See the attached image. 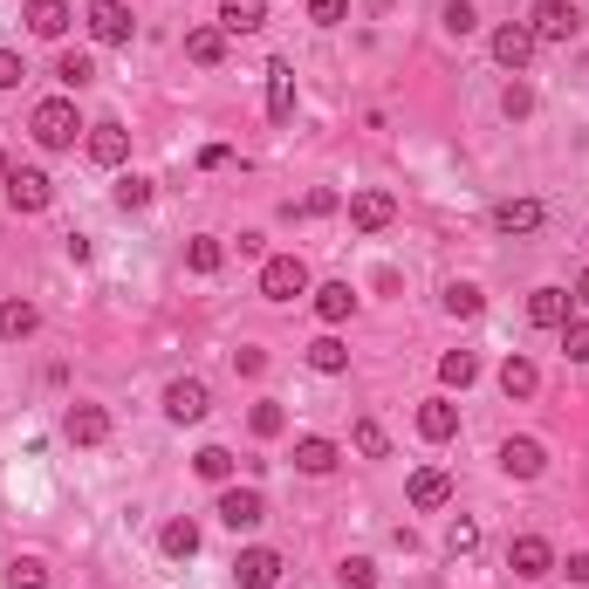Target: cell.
Here are the masks:
<instances>
[{
  "label": "cell",
  "mask_w": 589,
  "mask_h": 589,
  "mask_svg": "<svg viewBox=\"0 0 589 589\" xmlns=\"http://www.w3.org/2000/svg\"><path fill=\"white\" fill-rule=\"evenodd\" d=\"M233 582H241V589H274V582H282V548H241Z\"/></svg>",
  "instance_id": "cell-11"
},
{
  "label": "cell",
  "mask_w": 589,
  "mask_h": 589,
  "mask_svg": "<svg viewBox=\"0 0 589 589\" xmlns=\"http://www.w3.org/2000/svg\"><path fill=\"white\" fill-rule=\"evenodd\" d=\"M562 357H569V364H589V323H582V316L562 323Z\"/></svg>",
  "instance_id": "cell-40"
},
{
  "label": "cell",
  "mask_w": 589,
  "mask_h": 589,
  "mask_svg": "<svg viewBox=\"0 0 589 589\" xmlns=\"http://www.w3.org/2000/svg\"><path fill=\"white\" fill-rule=\"evenodd\" d=\"M500 390H507V398H535V390H541V370H535L528 357H507V364H500Z\"/></svg>",
  "instance_id": "cell-28"
},
{
  "label": "cell",
  "mask_w": 589,
  "mask_h": 589,
  "mask_svg": "<svg viewBox=\"0 0 589 589\" xmlns=\"http://www.w3.org/2000/svg\"><path fill=\"white\" fill-rule=\"evenodd\" d=\"M247 425H254V439H282V431H288V412H282V398H261V405L247 412Z\"/></svg>",
  "instance_id": "cell-32"
},
{
  "label": "cell",
  "mask_w": 589,
  "mask_h": 589,
  "mask_svg": "<svg viewBox=\"0 0 589 589\" xmlns=\"http://www.w3.org/2000/svg\"><path fill=\"white\" fill-rule=\"evenodd\" d=\"M28 28L42 34V42H62L69 34V0H28Z\"/></svg>",
  "instance_id": "cell-22"
},
{
  "label": "cell",
  "mask_w": 589,
  "mask_h": 589,
  "mask_svg": "<svg viewBox=\"0 0 589 589\" xmlns=\"http://www.w3.org/2000/svg\"><path fill=\"white\" fill-rule=\"evenodd\" d=\"M336 439H323V431H308V439H295V474H336Z\"/></svg>",
  "instance_id": "cell-20"
},
{
  "label": "cell",
  "mask_w": 589,
  "mask_h": 589,
  "mask_svg": "<svg viewBox=\"0 0 589 589\" xmlns=\"http://www.w3.org/2000/svg\"><path fill=\"white\" fill-rule=\"evenodd\" d=\"M185 267L192 274H220L226 267V247L213 241V233H192V241H185Z\"/></svg>",
  "instance_id": "cell-29"
},
{
  "label": "cell",
  "mask_w": 589,
  "mask_h": 589,
  "mask_svg": "<svg viewBox=\"0 0 589 589\" xmlns=\"http://www.w3.org/2000/svg\"><path fill=\"white\" fill-rule=\"evenodd\" d=\"M213 515H220L233 535H247V528H261V521H267V500H261V487H233V480H226Z\"/></svg>",
  "instance_id": "cell-5"
},
{
  "label": "cell",
  "mask_w": 589,
  "mask_h": 589,
  "mask_svg": "<svg viewBox=\"0 0 589 589\" xmlns=\"http://www.w3.org/2000/svg\"><path fill=\"white\" fill-rule=\"evenodd\" d=\"M90 75H97V62H90L83 49H62V55H55V83H62V90H83Z\"/></svg>",
  "instance_id": "cell-31"
},
{
  "label": "cell",
  "mask_w": 589,
  "mask_h": 589,
  "mask_svg": "<svg viewBox=\"0 0 589 589\" xmlns=\"http://www.w3.org/2000/svg\"><path fill=\"white\" fill-rule=\"evenodd\" d=\"M500 116H507V124H521V116H535V90L521 83V75H515V83L500 90Z\"/></svg>",
  "instance_id": "cell-37"
},
{
  "label": "cell",
  "mask_w": 589,
  "mask_h": 589,
  "mask_svg": "<svg viewBox=\"0 0 589 589\" xmlns=\"http://www.w3.org/2000/svg\"><path fill=\"white\" fill-rule=\"evenodd\" d=\"M0 185H8V206H14V213H49V200H55V179H49V172H34V165L8 172Z\"/></svg>",
  "instance_id": "cell-8"
},
{
  "label": "cell",
  "mask_w": 589,
  "mask_h": 589,
  "mask_svg": "<svg viewBox=\"0 0 589 589\" xmlns=\"http://www.w3.org/2000/svg\"><path fill=\"white\" fill-rule=\"evenodd\" d=\"M233 370H241V377H261L267 357H261V349H233Z\"/></svg>",
  "instance_id": "cell-46"
},
{
  "label": "cell",
  "mask_w": 589,
  "mask_h": 589,
  "mask_svg": "<svg viewBox=\"0 0 589 589\" xmlns=\"http://www.w3.org/2000/svg\"><path fill=\"white\" fill-rule=\"evenodd\" d=\"M151 192H159V185H151V179H138V172H124V179H116V192H110V200H116V206H124V213H144V206H151Z\"/></svg>",
  "instance_id": "cell-34"
},
{
  "label": "cell",
  "mask_w": 589,
  "mask_h": 589,
  "mask_svg": "<svg viewBox=\"0 0 589 589\" xmlns=\"http://www.w3.org/2000/svg\"><path fill=\"white\" fill-rule=\"evenodd\" d=\"M159 548H165V556H172V562H192V556H200V521H192V515H179V521H165V535H159Z\"/></svg>",
  "instance_id": "cell-25"
},
{
  "label": "cell",
  "mask_w": 589,
  "mask_h": 589,
  "mask_svg": "<svg viewBox=\"0 0 589 589\" xmlns=\"http://www.w3.org/2000/svg\"><path fill=\"white\" fill-rule=\"evenodd\" d=\"M261 295H267V302H302V295H308V267H302V254H274V261H261Z\"/></svg>",
  "instance_id": "cell-3"
},
{
  "label": "cell",
  "mask_w": 589,
  "mask_h": 589,
  "mask_svg": "<svg viewBox=\"0 0 589 589\" xmlns=\"http://www.w3.org/2000/svg\"><path fill=\"white\" fill-rule=\"evenodd\" d=\"M439 21H446V34H474V28H480L474 0H446V8H439Z\"/></svg>",
  "instance_id": "cell-41"
},
{
  "label": "cell",
  "mask_w": 589,
  "mask_h": 589,
  "mask_svg": "<svg viewBox=\"0 0 589 589\" xmlns=\"http://www.w3.org/2000/svg\"><path fill=\"white\" fill-rule=\"evenodd\" d=\"M185 62L220 69V62H226V28H192V34H185Z\"/></svg>",
  "instance_id": "cell-23"
},
{
  "label": "cell",
  "mask_w": 589,
  "mask_h": 589,
  "mask_svg": "<svg viewBox=\"0 0 589 589\" xmlns=\"http://www.w3.org/2000/svg\"><path fill=\"white\" fill-rule=\"evenodd\" d=\"M206 412H213L206 377H172V384H165V418H172V425H200Z\"/></svg>",
  "instance_id": "cell-6"
},
{
  "label": "cell",
  "mask_w": 589,
  "mask_h": 589,
  "mask_svg": "<svg viewBox=\"0 0 589 589\" xmlns=\"http://www.w3.org/2000/svg\"><path fill=\"white\" fill-rule=\"evenodd\" d=\"M562 576H569V582H589V548H576V556L562 562Z\"/></svg>",
  "instance_id": "cell-48"
},
{
  "label": "cell",
  "mask_w": 589,
  "mask_h": 589,
  "mask_svg": "<svg viewBox=\"0 0 589 589\" xmlns=\"http://www.w3.org/2000/svg\"><path fill=\"white\" fill-rule=\"evenodd\" d=\"M28 131H34V144H42V151H69V144L83 138L90 124H83V116H75V103H69V97H49V103H34Z\"/></svg>",
  "instance_id": "cell-1"
},
{
  "label": "cell",
  "mask_w": 589,
  "mask_h": 589,
  "mask_svg": "<svg viewBox=\"0 0 589 589\" xmlns=\"http://www.w3.org/2000/svg\"><path fill=\"white\" fill-rule=\"evenodd\" d=\"M267 21V0H220V28L226 34H254Z\"/></svg>",
  "instance_id": "cell-26"
},
{
  "label": "cell",
  "mask_w": 589,
  "mask_h": 589,
  "mask_svg": "<svg viewBox=\"0 0 589 589\" xmlns=\"http://www.w3.org/2000/svg\"><path fill=\"white\" fill-rule=\"evenodd\" d=\"M541 226V200H500L494 206V233H535Z\"/></svg>",
  "instance_id": "cell-24"
},
{
  "label": "cell",
  "mask_w": 589,
  "mask_h": 589,
  "mask_svg": "<svg viewBox=\"0 0 589 589\" xmlns=\"http://www.w3.org/2000/svg\"><path fill=\"white\" fill-rule=\"evenodd\" d=\"M8 589H49V569L34 562V556H14L8 562Z\"/></svg>",
  "instance_id": "cell-39"
},
{
  "label": "cell",
  "mask_w": 589,
  "mask_h": 589,
  "mask_svg": "<svg viewBox=\"0 0 589 589\" xmlns=\"http://www.w3.org/2000/svg\"><path fill=\"white\" fill-rule=\"evenodd\" d=\"M90 159H97L103 172H116V165L131 159V131L116 124V116H103V124H90Z\"/></svg>",
  "instance_id": "cell-13"
},
{
  "label": "cell",
  "mask_w": 589,
  "mask_h": 589,
  "mask_svg": "<svg viewBox=\"0 0 589 589\" xmlns=\"http://www.w3.org/2000/svg\"><path fill=\"white\" fill-rule=\"evenodd\" d=\"M336 206H343V192H329V185H316V192L302 200V213H308V220H323V213H336Z\"/></svg>",
  "instance_id": "cell-44"
},
{
  "label": "cell",
  "mask_w": 589,
  "mask_h": 589,
  "mask_svg": "<svg viewBox=\"0 0 589 589\" xmlns=\"http://www.w3.org/2000/svg\"><path fill=\"white\" fill-rule=\"evenodd\" d=\"M528 589H535V582H528Z\"/></svg>",
  "instance_id": "cell-51"
},
{
  "label": "cell",
  "mask_w": 589,
  "mask_h": 589,
  "mask_svg": "<svg viewBox=\"0 0 589 589\" xmlns=\"http://www.w3.org/2000/svg\"><path fill=\"white\" fill-rule=\"evenodd\" d=\"M226 165H233L226 144H206V151H200V172H226Z\"/></svg>",
  "instance_id": "cell-47"
},
{
  "label": "cell",
  "mask_w": 589,
  "mask_h": 589,
  "mask_svg": "<svg viewBox=\"0 0 589 589\" xmlns=\"http://www.w3.org/2000/svg\"><path fill=\"white\" fill-rule=\"evenodd\" d=\"M528 28H535V42H576V34H582V8H576V0H535Z\"/></svg>",
  "instance_id": "cell-4"
},
{
  "label": "cell",
  "mask_w": 589,
  "mask_h": 589,
  "mask_svg": "<svg viewBox=\"0 0 589 589\" xmlns=\"http://www.w3.org/2000/svg\"><path fill=\"white\" fill-rule=\"evenodd\" d=\"M541 466H548V446L541 439H507L500 446V474L507 480H541Z\"/></svg>",
  "instance_id": "cell-15"
},
{
  "label": "cell",
  "mask_w": 589,
  "mask_h": 589,
  "mask_svg": "<svg viewBox=\"0 0 589 589\" xmlns=\"http://www.w3.org/2000/svg\"><path fill=\"white\" fill-rule=\"evenodd\" d=\"M336 582H343V589H377V562H370V556H343V562H336Z\"/></svg>",
  "instance_id": "cell-36"
},
{
  "label": "cell",
  "mask_w": 589,
  "mask_h": 589,
  "mask_svg": "<svg viewBox=\"0 0 589 589\" xmlns=\"http://www.w3.org/2000/svg\"><path fill=\"white\" fill-rule=\"evenodd\" d=\"M569 302H576L569 288H535V295H528V323H535V329H562V323H569Z\"/></svg>",
  "instance_id": "cell-18"
},
{
  "label": "cell",
  "mask_w": 589,
  "mask_h": 589,
  "mask_svg": "<svg viewBox=\"0 0 589 589\" xmlns=\"http://www.w3.org/2000/svg\"><path fill=\"white\" fill-rule=\"evenodd\" d=\"M446 500H453V474H446V466H418V474H412V507L431 515V507H446Z\"/></svg>",
  "instance_id": "cell-16"
},
{
  "label": "cell",
  "mask_w": 589,
  "mask_h": 589,
  "mask_svg": "<svg viewBox=\"0 0 589 589\" xmlns=\"http://www.w3.org/2000/svg\"><path fill=\"white\" fill-rule=\"evenodd\" d=\"M83 28H90V42H97V49H124L131 34H138V14L124 8V0H90Z\"/></svg>",
  "instance_id": "cell-2"
},
{
  "label": "cell",
  "mask_w": 589,
  "mask_h": 589,
  "mask_svg": "<svg viewBox=\"0 0 589 589\" xmlns=\"http://www.w3.org/2000/svg\"><path fill=\"white\" fill-rule=\"evenodd\" d=\"M34 329H42V308H34V302H21V295L0 302V343H28Z\"/></svg>",
  "instance_id": "cell-17"
},
{
  "label": "cell",
  "mask_w": 589,
  "mask_h": 589,
  "mask_svg": "<svg viewBox=\"0 0 589 589\" xmlns=\"http://www.w3.org/2000/svg\"><path fill=\"white\" fill-rule=\"evenodd\" d=\"M302 357H308V370H316V377H343V370H349V343H343V336H316Z\"/></svg>",
  "instance_id": "cell-21"
},
{
  "label": "cell",
  "mask_w": 589,
  "mask_h": 589,
  "mask_svg": "<svg viewBox=\"0 0 589 589\" xmlns=\"http://www.w3.org/2000/svg\"><path fill=\"white\" fill-rule=\"evenodd\" d=\"M535 49H541V42H535L528 21H500V28H494V62H500L507 75H521V69L535 62Z\"/></svg>",
  "instance_id": "cell-7"
},
{
  "label": "cell",
  "mask_w": 589,
  "mask_h": 589,
  "mask_svg": "<svg viewBox=\"0 0 589 589\" xmlns=\"http://www.w3.org/2000/svg\"><path fill=\"white\" fill-rule=\"evenodd\" d=\"M418 439H425V446L459 439V405H453V398H425V405H418Z\"/></svg>",
  "instance_id": "cell-14"
},
{
  "label": "cell",
  "mask_w": 589,
  "mask_h": 589,
  "mask_svg": "<svg viewBox=\"0 0 589 589\" xmlns=\"http://www.w3.org/2000/svg\"><path fill=\"white\" fill-rule=\"evenodd\" d=\"M474 548H480V521H466V515H459V521L446 528V556H474Z\"/></svg>",
  "instance_id": "cell-42"
},
{
  "label": "cell",
  "mask_w": 589,
  "mask_h": 589,
  "mask_svg": "<svg viewBox=\"0 0 589 589\" xmlns=\"http://www.w3.org/2000/svg\"><path fill=\"white\" fill-rule=\"evenodd\" d=\"M576 302H582V308H589V267H582V274H576Z\"/></svg>",
  "instance_id": "cell-49"
},
{
  "label": "cell",
  "mask_w": 589,
  "mask_h": 589,
  "mask_svg": "<svg viewBox=\"0 0 589 589\" xmlns=\"http://www.w3.org/2000/svg\"><path fill=\"white\" fill-rule=\"evenodd\" d=\"M439 377H446L453 390H466V384L480 377V357H474V349H446V357H439Z\"/></svg>",
  "instance_id": "cell-33"
},
{
  "label": "cell",
  "mask_w": 589,
  "mask_h": 589,
  "mask_svg": "<svg viewBox=\"0 0 589 589\" xmlns=\"http://www.w3.org/2000/svg\"><path fill=\"white\" fill-rule=\"evenodd\" d=\"M0 179H8V151H0Z\"/></svg>",
  "instance_id": "cell-50"
},
{
  "label": "cell",
  "mask_w": 589,
  "mask_h": 589,
  "mask_svg": "<svg viewBox=\"0 0 589 589\" xmlns=\"http://www.w3.org/2000/svg\"><path fill=\"white\" fill-rule=\"evenodd\" d=\"M480 308H487V295H480L474 282H453V288H446V316H459V323H474Z\"/></svg>",
  "instance_id": "cell-35"
},
{
  "label": "cell",
  "mask_w": 589,
  "mask_h": 589,
  "mask_svg": "<svg viewBox=\"0 0 589 589\" xmlns=\"http://www.w3.org/2000/svg\"><path fill=\"white\" fill-rule=\"evenodd\" d=\"M62 439L69 446H103L110 439V412L103 405H69L62 412Z\"/></svg>",
  "instance_id": "cell-12"
},
{
  "label": "cell",
  "mask_w": 589,
  "mask_h": 589,
  "mask_svg": "<svg viewBox=\"0 0 589 589\" xmlns=\"http://www.w3.org/2000/svg\"><path fill=\"white\" fill-rule=\"evenodd\" d=\"M349 439H357L364 459H390V439H384V425H377V418H357V431H349Z\"/></svg>",
  "instance_id": "cell-38"
},
{
  "label": "cell",
  "mask_w": 589,
  "mask_h": 589,
  "mask_svg": "<svg viewBox=\"0 0 589 589\" xmlns=\"http://www.w3.org/2000/svg\"><path fill=\"white\" fill-rule=\"evenodd\" d=\"M308 21H316V28H343L349 21V0H308Z\"/></svg>",
  "instance_id": "cell-43"
},
{
  "label": "cell",
  "mask_w": 589,
  "mask_h": 589,
  "mask_svg": "<svg viewBox=\"0 0 589 589\" xmlns=\"http://www.w3.org/2000/svg\"><path fill=\"white\" fill-rule=\"evenodd\" d=\"M349 308H357V295H349V282H323L316 288V316L336 329V323H349Z\"/></svg>",
  "instance_id": "cell-27"
},
{
  "label": "cell",
  "mask_w": 589,
  "mask_h": 589,
  "mask_svg": "<svg viewBox=\"0 0 589 589\" xmlns=\"http://www.w3.org/2000/svg\"><path fill=\"white\" fill-rule=\"evenodd\" d=\"M21 75H28V62L14 49H0V90H21Z\"/></svg>",
  "instance_id": "cell-45"
},
{
  "label": "cell",
  "mask_w": 589,
  "mask_h": 589,
  "mask_svg": "<svg viewBox=\"0 0 589 589\" xmlns=\"http://www.w3.org/2000/svg\"><path fill=\"white\" fill-rule=\"evenodd\" d=\"M390 220H398V200H390V192H377V185L349 192V226H357V233H384Z\"/></svg>",
  "instance_id": "cell-10"
},
{
  "label": "cell",
  "mask_w": 589,
  "mask_h": 589,
  "mask_svg": "<svg viewBox=\"0 0 589 589\" xmlns=\"http://www.w3.org/2000/svg\"><path fill=\"white\" fill-rule=\"evenodd\" d=\"M507 569H515L521 582H541V576H556V548H548L541 535H515L507 541Z\"/></svg>",
  "instance_id": "cell-9"
},
{
  "label": "cell",
  "mask_w": 589,
  "mask_h": 589,
  "mask_svg": "<svg viewBox=\"0 0 589 589\" xmlns=\"http://www.w3.org/2000/svg\"><path fill=\"white\" fill-rule=\"evenodd\" d=\"M267 116H274V124L295 116V69L288 62H267Z\"/></svg>",
  "instance_id": "cell-19"
},
{
  "label": "cell",
  "mask_w": 589,
  "mask_h": 589,
  "mask_svg": "<svg viewBox=\"0 0 589 589\" xmlns=\"http://www.w3.org/2000/svg\"><path fill=\"white\" fill-rule=\"evenodd\" d=\"M192 474L213 480V487H226V480H233V453H226V446H200V453H192Z\"/></svg>",
  "instance_id": "cell-30"
}]
</instances>
